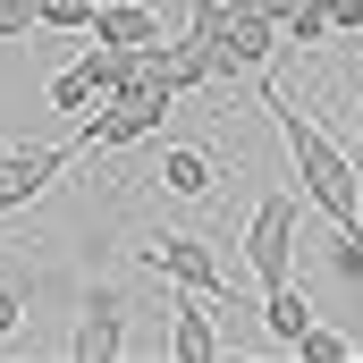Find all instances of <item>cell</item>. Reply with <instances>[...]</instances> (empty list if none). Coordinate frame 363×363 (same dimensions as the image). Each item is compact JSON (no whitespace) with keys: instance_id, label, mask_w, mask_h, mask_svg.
Returning a JSON list of instances; mask_svg holds the SVG:
<instances>
[{"instance_id":"cell-17","label":"cell","mask_w":363,"mask_h":363,"mask_svg":"<svg viewBox=\"0 0 363 363\" xmlns=\"http://www.w3.org/2000/svg\"><path fill=\"white\" fill-rule=\"evenodd\" d=\"M321 9H330V34H347V43L363 34V0H321Z\"/></svg>"},{"instance_id":"cell-6","label":"cell","mask_w":363,"mask_h":363,"mask_svg":"<svg viewBox=\"0 0 363 363\" xmlns=\"http://www.w3.org/2000/svg\"><path fill=\"white\" fill-rule=\"evenodd\" d=\"M85 34H93V43H118V51H144V43H161L169 26H161V17H152L144 0H93Z\"/></svg>"},{"instance_id":"cell-13","label":"cell","mask_w":363,"mask_h":363,"mask_svg":"<svg viewBox=\"0 0 363 363\" xmlns=\"http://www.w3.org/2000/svg\"><path fill=\"white\" fill-rule=\"evenodd\" d=\"M85 17H93V0H34V26L43 34H85Z\"/></svg>"},{"instance_id":"cell-9","label":"cell","mask_w":363,"mask_h":363,"mask_svg":"<svg viewBox=\"0 0 363 363\" xmlns=\"http://www.w3.org/2000/svg\"><path fill=\"white\" fill-rule=\"evenodd\" d=\"M228 60H237L245 77H271V60H279V17L237 9V17H228Z\"/></svg>"},{"instance_id":"cell-3","label":"cell","mask_w":363,"mask_h":363,"mask_svg":"<svg viewBox=\"0 0 363 363\" xmlns=\"http://www.w3.org/2000/svg\"><path fill=\"white\" fill-rule=\"evenodd\" d=\"M77 161V144H9L0 152V220L9 211H26L34 194H51V178Z\"/></svg>"},{"instance_id":"cell-7","label":"cell","mask_w":363,"mask_h":363,"mask_svg":"<svg viewBox=\"0 0 363 363\" xmlns=\"http://www.w3.org/2000/svg\"><path fill=\"white\" fill-rule=\"evenodd\" d=\"M169 355H178V363H211V355H220V330H211V296L178 287V313H169Z\"/></svg>"},{"instance_id":"cell-16","label":"cell","mask_w":363,"mask_h":363,"mask_svg":"<svg viewBox=\"0 0 363 363\" xmlns=\"http://www.w3.org/2000/svg\"><path fill=\"white\" fill-rule=\"evenodd\" d=\"M17 330H26V296H17V287H9V279H0V347H9V338H17Z\"/></svg>"},{"instance_id":"cell-12","label":"cell","mask_w":363,"mask_h":363,"mask_svg":"<svg viewBox=\"0 0 363 363\" xmlns=\"http://www.w3.org/2000/svg\"><path fill=\"white\" fill-rule=\"evenodd\" d=\"M93 101H101V93H93V77H85V68H60V77H51V110H68V118H85Z\"/></svg>"},{"instance_id":"cell-1","label":"cell","mask_w":363,"mask_h":363,"mask_svg":"<svg viewBox=\"0 0 363 363\" xmlns=\"http://www.w3.org/2000/svg\"><path fill=\"white\" fill-rule=\"evenodd\" d=\"M262 101H271V118H279V135H287V161H296V194L330 220V228H347V220H363V203H355V152L338 144V135H321L296 101L279 85H262Z\"/></svg>"},{"instance_id":"cell-15","label":"cell","mask_w":363,"mask_h":363,"mask_svg":"<svg viewBox=\"0 0 363 363\" xmlns=\"http://www.w3.org/2000/svg\"><path fill=\"white\" fill-rule=\"evenodd\" d=\"M34 34V0H0V43H26Z\"/></svg>"},{"instance_id":"cell-8","label":"cell","mask_w":363,"mask_h":363,"mask_svg":"<svg viewBox=\"0 0 363 363\" xmlns=\"http://www.w3.org/2000/svg\"><path fill=\"white\" fill-rule=\"evenodd\" d=\"M220 186V161L203 152V144H161V194H178V203H203Z\"/></svg>"},{"instance_id":"cell-19","label":"cell","mask_w":363,"mask_h":363,"mask_svg":"<svg viewBox=\"0 0 363 363\" xmlns=\"http://www.w3.org/2000/svg\"><path fill=\"white\" fill-rule=\"evenodd\" d=\"M0 152H9V144H0Z\"/></svg>"},{"instance_id":"cell-11","label":"cell","mask_w":363,"mask_h":363,"mask_svg":"<svg viewBox=\"0 0 363 363\" xmlns=\"http://www.w3.org/2000/svg\"><path fill=\"white\" fill-rule=\"evenodd\" d=\"M279 43L321 51V43H330V9H321V0H296V9H287V26H279Z\"/></svg>"},{"instance_id":"cell-5","label":"cell","mask_w":363,"mask_h":363,"mask_svg":"<svg viewBox=\"0 0 363 363\" xmlns=\"http://www.w3.org/2000/svg\"><path fill=\"white\" fill-rule=\"evenodd\" d=\"M152 271L169 287H194V296H220L228 287V262L211 254V237H152Z\"/></svg>"},{"instance_id":"cell-18","label":"cell","mask_w":363,"mask_h":363,"mask_svg":"<svg viewBox=\"0 0 363 363\" xmlns=\"http://www.w3.org/2000/svg\"><path fill=\"white\" fill-rule=\"evenodd\" d=\"M355 135H363V110H355Z\"/></svg>"},{"instance_id":"cell-2","label":"cell","mask_w":363,"mask_h":363,"mask_svg":"<svg viewBox=\"0 0 363 363\" xmlns=\"http://www.w3.org/2000/svg\"><path fill=\"white\" fill-rule=\"evenodd\" d=\"M245 271L279 287V279H296V194L271 186L262 203H254V220H245Z\"/></svg>"},{"instance_id":"cell-14","label":"cell","mask_w":363,"mask_h":363,"mask_svg":"<svg viewBox=\"0 0 363 363\" xmlns=\"http://www.w3.org/2000/svg\"><path fill=\"white\" fill-rule=\"evenodd\" d=\"M296 355H304V363H347V355H355V338H338V330H321V321H304V338H296Z\"/></svg>"},{"instance_id":"cell-4","label":"cell","mask_w":363,"mask_h":363,"mask_svg":"<svg viewBox=\"0 0 363 363\" xmlns=\"http://www.w3.org/2000/svg\"><path fill=\"white\" fill-rule=\"evenodd\" d=\"M118 347H127V296L118 287H93L85 313H77V330H68V355L77 363H110Z\"/></svg>"},{"instance_id":"cell-10","label":"cell","mask_w":363,"mask_h":363,"mask_svg":"<svg viewBox=\"0 0 363 363\" xmlns=\"http://www.w3.org/2000/svg\"><path fill=\"white\" fill-rule=\"evenodd\" d=\"M304 321H313V304H304V287H296V279L262 287V330H271L279 347H296V338H304Z\"/></svg>"}]
</instances>
